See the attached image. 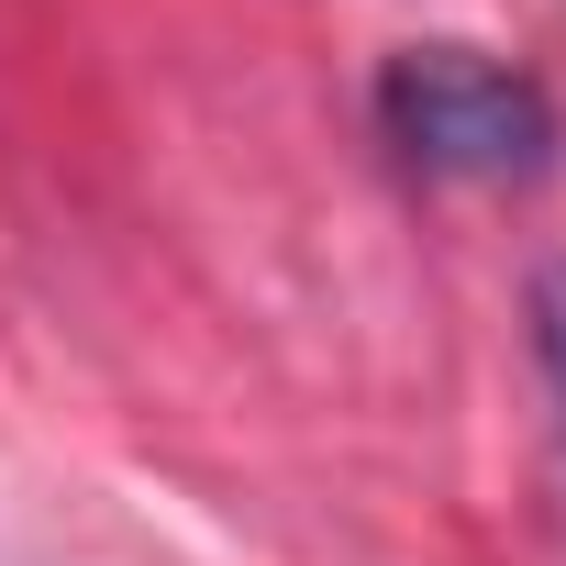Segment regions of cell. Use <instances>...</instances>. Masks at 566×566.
<instances>
[{"label": "cell", "mask_w": 566, "mask_h": 566, "mask_svg": "<svg viewBox=\"0 0 566 566\" xmlns=\"http://www.w3.org/2000/svg\"><path fill=\"white\" fill-rule=\"evenodd\" d=\"M378 134L422 178H544L555 167V101L478 45L389 56L378 67Z\"/></svg>", "instance_id": "cell-1"}, {"label": "cell", "mask_w": 566, "mask_h": 566, "mask_svg": "<svg viewBox=\"0 0 566 566\" xmlns=\"http://www.w3.org/2000/svg\"><path fill=\"white\" fill-rule=\"evenodd\" d=\"M533 356H544V389H555V411H566V266L533 277Z\"/></svg>", "instance_id": "cell-2"}]
</instances>
